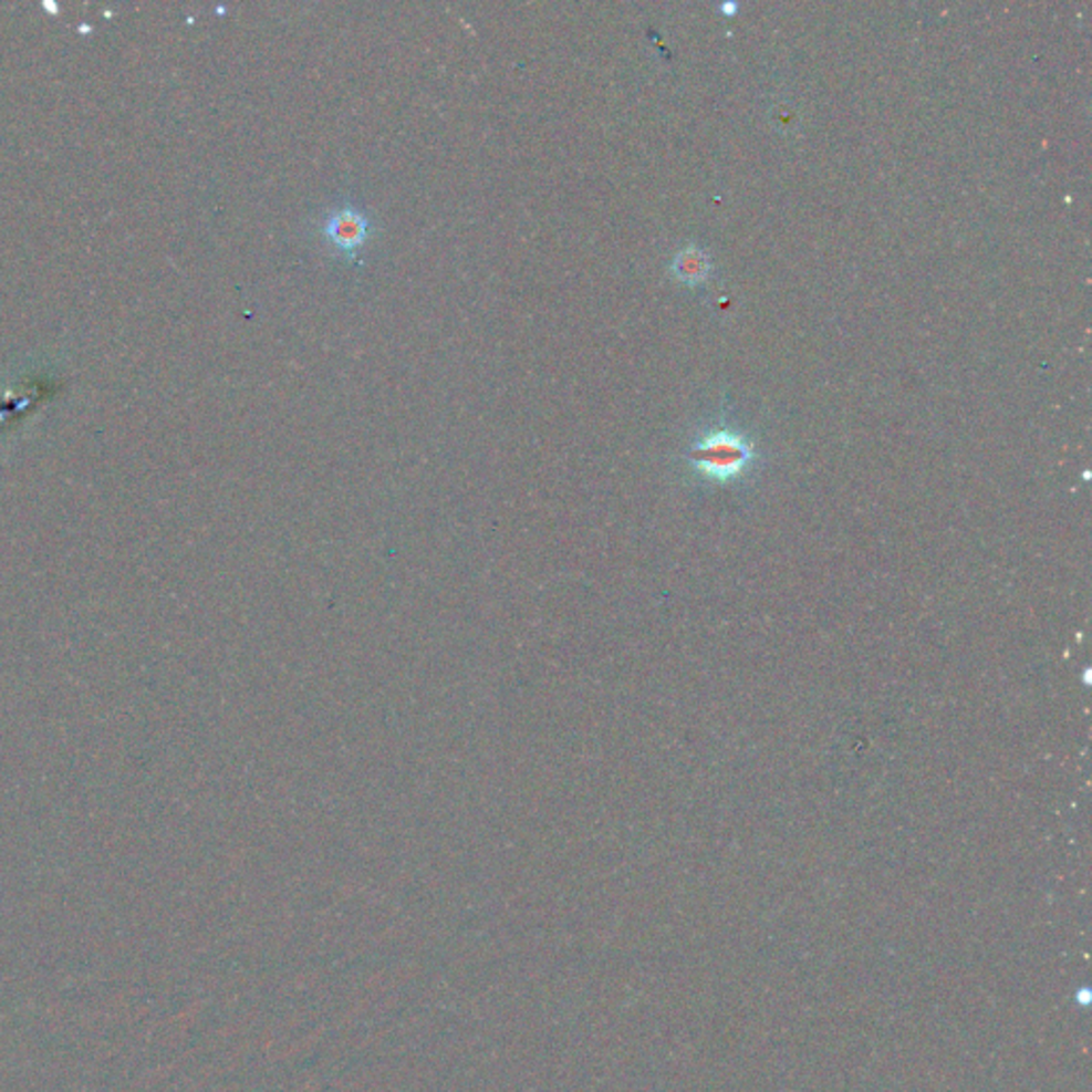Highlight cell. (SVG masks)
<instances>
[{
  "instance_id": "1",
  "label": "cell",
  "mask_w": 1092,
  "mask_h": 1092,
  "mask_svg": "<svg viewBox=\"0 0 1092 1092\" xmlns=\"http://www.w3.org/2000/svg\"><path fill=\"white\" fill-rule=\"evenodd\" d=\"M694 468L715 482H732L747 472L753 461V448L735 434L719 431L691 448Z\"/></svg>"
},
{
  "instance_id": "2",
  "label": "cell",
  "mask_w": 1092,
  "mask_h": 1092,
  "mask_svg": "<svg viewBox=\"0 0 1092 1092\" xmlns=\"http://www.w3.org/2000/svg\"><path fill=\"white\" fill-rule=\"evenodd\" d=\"M370 236V220L355 207L335 209L325 222V237L344 254H355Z\"/></svg>"
},
{
  "instance_id": "3",
  "label": "cell",
  "mask_w": 1092,
  "mask_h": 1092,
  "mask_svg": "<svg viewBox=\"0 0 1092 1092\" xmlns=\"http://www.w3.org/2000/svg\"><path fill=\"white\" fill-rule=\"evenodd\" d=\"M675 269H677L679 278H683L685 282H691V280H700L707 273V261L703 254L691 257V250H689V252L680 254Z\"/></svg>"
},
{
  "instance_id": "4",
  "label": "cell",
  "mask_w": 1092,
  "mask_h": 1092,
  "mask_svg": "<svg viewBox=\"0 0 1092 1092\" xmlns=\"http://www.w3.org/2000/svg\"><path fill=\"white\" fill-rule=\"evenodd\" d=\"M1075 1001L1082 1005V1007H1089V1003H1091V990L1089 988H1080L1075 992Z\"/></svg>"
}]
</instances>
